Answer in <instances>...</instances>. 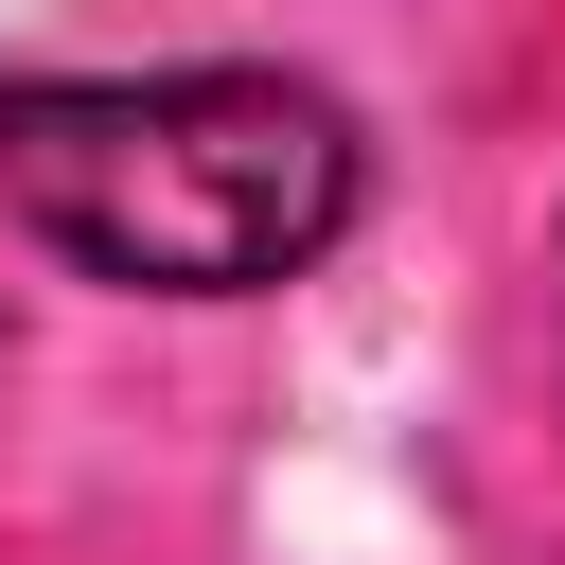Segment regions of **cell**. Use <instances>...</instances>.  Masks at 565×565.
I'll list each match as a JSON object with an SVG mask.
<instances>
[{"label": "cell", "instance_id": "cell-1", "mask_svg": "<svg viewBox=\"0 0 565 565\" xmlns=\"http://www.w3.org/2000/svg\"><path fill=\"white\" fill-rule=\"evenodd\" d=\"M0 194L88 282L247 300L353 230V106L300 71H35L0 88Z\"/></svg>", "mask_w": 565, "mask_h": 565}]
</instances>
